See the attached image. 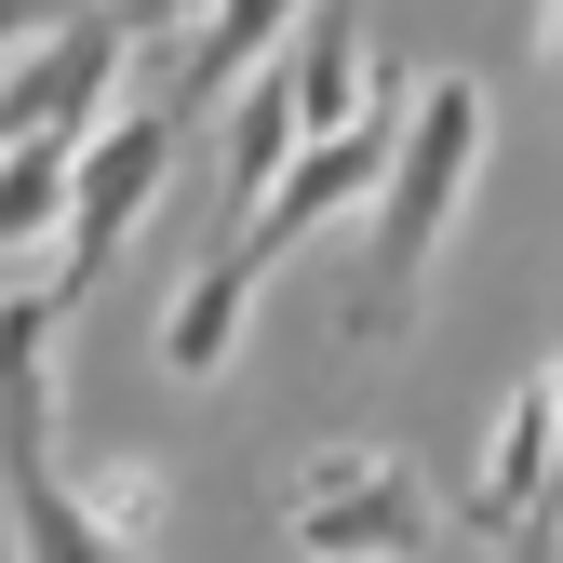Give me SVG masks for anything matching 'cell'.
I'll return each instance as SVG.
<instances>
[{"label":"cell","instance_id":"1","mask_svg":"<svg viewBox=\"0 0 563 563\" xmlns=\"http://www.w3.org/2000/svg\"><path fill=\"white\" fill-rule=\"evenodd\" d=\"M41 349H54V296H0V497H14V537L27 563H121L81 497L54 483V443H41Z\"/></svg>","mask_w":563,"mask_h":563},{"label":"cell","instance_id":"2","mask_svg":"<svg viewBox=\"0 0 563 563\" xmlns=\"http://www.w3.org/2000/svg\"><path fill=\"white\" fill-rule=\"evenodd\" d=\"M470 162H483V95H470V81H430V95H416V121H402V148H389L376 309H402V296H416V268H430V242H443V216H456Z\"/></svg>","mask_w":563,"mask_h":563},{"label":"cell","instance_id":"3","mask_svg":"<svg viewBox=\"0 0 563 563\" xmlns=\"http://www.w3.org/2000/svg\"><path fill=\"white\" fill-rule=\"evenodd\" d=\"M162 162H175V121L162 108H134V121H108L95 148H81V175H67V268H54V322L108 282V255L134 242V216H148V188H162Z\"/></svg>","mask_w":563,"mask_h":563},{"label":"cell","instance_id":"4","mask_svg":"<svg viewBox=\"0 0 563 563\" xmlns=\"http://www.w3.org/2000/svg\"><path fill=\"white\" fill-rule=\"evenodd\" d=\"M416 537H430V497H416L402 456H335L309 483V510H296L309 563H363V550H416Z\"/></svg>","mask_w":563,"mask_h":563},{"label":"cell","instance_id":"5","mask_svg":"<svg viewBox=\"0 0 563 563\" xmlns=\"http://www.w3.org/2000/svg\"><path fill=\"white\" fill-rule=\"evenodd\" d=\"M550 483H563V416H550V376H537V389H510V416H497V456H483V483H470V523H483V537L550 523Z\"/></svg>","mask_w":563,"mask_h":563},{"label":"cell","instance_id":"6","mask_svg":"<svg viewBox=\"0 0 563 563\" xmlns=\"http://www.w3.org/2000/svg\"><path fill=\"white\" fill-rule=\"evenodd\" d=\"M282 95H296V134H309V148L376 108V81H363V14H349V0H309L296 54H282Z\"/></svg>","mask_w":563,"mask_h":563},{"label":"cell","instance_id":"7","mask_svg":"<svg viewBox=\"0 0 563 563\" xmlns=\"http://www.w3.org/2000/svg\"><path fill=\"white\" fill-rule=\"evenodd\" d=\"M296 14H309V0H216V14L188 27V67H175V108H162V121L188 134L216 95H242V81H255V54H282V27H296Z\"/></svg>","mask_w":563,"mask_h":563},{"label":"cell","instance_id":"8","mask_svg":"<svg viewBox=\"0 0 563 563\" xmlns=\"http://www.w3.org/2000/svg\"><path fill=\"white\" fill-rule=\"evenodd\" d=\"M67 175H81V148L41 121V134H14L0 148V242H41L54 216H67Z\"/></svg>","mask_w":563,"mask_h":563},{"label":"cell","instance_id":"9","mask_svg":"<svg viewBox=\"0 0 563 563\" xmlns=\"http://www.w3.org/2000/svg\"><path fill=\"white\" fill-rule=\"evenodd\" d=\"M296 148H309V134H296V95H282V67H268V81H242V121H229V201H255Z\"/></svg>","mask_w":563,"mask_h":563},{"label":"cell","instance_id":"10","mask_svg":"<svg viewBox=\"0 0 563 563\" xmlns=\"http://www.w3.org/2000/svg\"><path fill=\"white\" fill-rule=\"evenodd\" d=\"M108 14H121V27H201L216 0H108Z\"/></svg>","mask_w":563,"mask_h":563},{"label":"cell","instance_id":"11","mask_svg":"<svg viewBox=\"0 0 563 563\" xmlns=\"http://www.w3.org/2000/svg\"><path fill=\"white\" fill-rule=\"evenodd\" d=\"M54 14H67V0H0V54H14V41H41Z\"/></svg>","mask_w":563,"mask_h":563},{"label":"cell","instance_id":"12","mask_svg":"<svg viewBox=\"0 0 563 563\" xmlns=\"http://www.w3.org/2000/svg\"><path fill=\"white\" fill-rule=\"evenodd\" d=\"M550 54H563V0H550Z\"/></svg>","mask_w":563,"mask_h":563}]
</instances>
